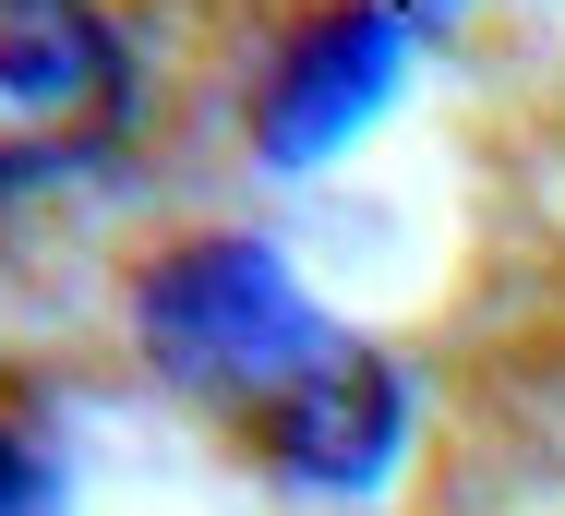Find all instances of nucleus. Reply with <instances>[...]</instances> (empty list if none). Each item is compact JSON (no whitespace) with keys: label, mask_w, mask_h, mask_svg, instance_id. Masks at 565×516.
<instances>
[{"label":"nucleus","mask_w":565,"mask_h":516,"mask_svg":"<svg viewBox=\"0 0 565 516\" xmlns=\"http://www.w3.org/2000/svg\"><path fill=\"white\" fill-rule=\"evenodd\" d=\"M132 120V49L97 0H0V193L73 181Z\"/></svg>","instance_id":"f257e3e1"},{"label":"nucleus","mask_w":565,"mask_h":516,"mask_svg":"<svg viewBox=\"0 0 565 516\" xmlns=\"http://www.w3.org/2000/svg\"><path fill=\"white\" fill-rule=\"evenodd\" d=\"M385 49H397V12L373 0V12H349V24H326L301 61H289V85H277V144L301 157V144H326L349 108L385 85Z\"/></svg>","instance_id":"f03ea898"},{"label":"nucleus","mask_w":565,"mask_h":516,"mask_svg":"<svg viewBox=\"0 0 565 516\" xmlns=\"http://www.w3.org/2000/svg\"><path fill=\"white\" fill-rule=\"evenodd\" d=\"M0 516H36V456H12V432H0Z\"/></svg>","instance_id":"7ed1b4c3"}]
</instances>
